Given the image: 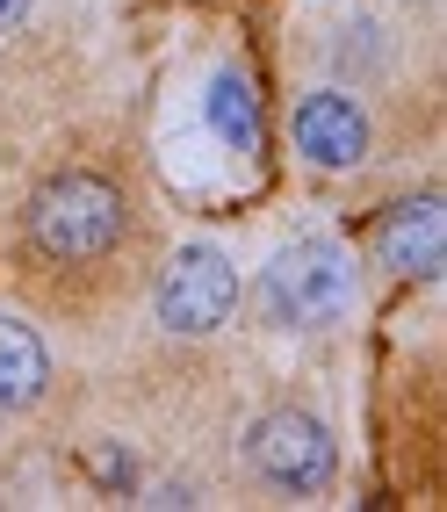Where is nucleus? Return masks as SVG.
<instances>
[{
  "mask_svg": "<svg viewBox=\"0 0 447 512\" xmlns=\"http://www.w3.org/2000/svg\"><path fill=\"white\" fill-rule=\"evenodd\" d=\"M375 253H383V267H397V275L411 282H433L440 260H447V217L433 195H404L397 210L375 224Z\"/></svg>",
  "mask_w": 447,
  "mask_h": 512,
  "instance_id": "nucleus-6",
  "label": "nucleus"
},
{
  "mask_svg": "<svg viewBox=\"0 0 447 512\" xmlns=\"http://www.w3.org/2000/svg\"><path fill=\"white\" fill-rule=\"evenodd\" d=\"M202 116H210V130H217L231 152H260V101H253V87L238 80V73H217V80H210Z\"/></svg>",
  "mask_w": 447,
  "mask_h": 512,
  "instance_id": "nucleus-8",
  "label": "nucleus"
},
{
  "mask_svg": "<svg viewBox=\"0 0 447 512\" xmlns=\"http://www.w3.org/2000/svg\"><path fill=\"white\" fill-rule=\"evenodd\" d=\"M246 462L260 469V484L289 491V498H311L339 476V440L311 412H267L246 433Z\"/></svg>",
  "mask_w": 447,
  "mask_h": 512,
  "instance_id": "nucleus-3",
  "label": "nucleus"
},
{
  "mask_svg": "<svg viewBox=\"0 0 447 512\" xmlns=\"http://www.w3.org/2000/svg\"><path fill=\"white\" fill-rule=\"evenodd\" d=\"M238 311V267L217 246H181L159 275V325L166 332H217Z\"/></svg>",
  "mask_w": 447,
  "mask_h": 512,
  "instance_id": "nucleus-4",
  "label": "nucleus"
},
{
  "mask_svg": "<svg viewBox=\"0 0 447 512\" xmlns=\"http://www.w3.org/2000/svg\"><path fill=\"white\" fill-rule=\"evenodd\" d=\"M44 383H51L44 339L29 332L22 318H0V412H22V404H37Z\"/></svg>",
  "mask_w": 447,
  "mask_h": 512,
  "instance_id": "nucleus-7",
  "label": "nucleus"
},
{
  "mask_svg": "<svg viewBox=\"0 0 447 512\" xmlns=\"http://www.w3.org/2000/svg\"><path fill=\"white\" fill-rule=\"evenodd\" d=\"M347 303H354V275L332 238H289L260 267V311L282 332H325Z\"/></svg>",
  "mask_w": 447,
  "mask_h": 512,
  "instance_id": "nucleus-1",
  "label": "nucleus"
},
{
  "mask_svg": "<svg viewBox=\"0 0 447 512\" xmlns=\"http://www.w3.org/2000/svg\"><path fill=\"white\" fill-rule=\"evenodd\" d=\"M296 152L311 166H332V174H347V166L368 159V116L354 109L347 94H303L296 101Z\"/></svg>",
  "mask_w": 447,
  "mask_h": 512,
  "instance_id": "nucleus-5",
  "label": "nucleus"
},
{
  "mask_svg": "<svg viewBox=\"0 0 447 512\" xmlns=\"http://www.w3.org/2000/svg\"><path fill=\"white\" fill-rule=\"evenodd\" d=\"M22 15H29V0H0V29H15Z\"/></svg>",
  "mask_w": 447,
  "mask_h": 512,
  "instance_id": "nucleus-9",
  "label": "nucleus"
},
{
  "mask_svg": "<svg viewBox=\"0 0 447 512\" xmlns=\"http://www.w3.org/2000/svg\"><path fill=\"white\" fill-rule=\"evenodd\" d=\"M29 238L58 260H94L123 238V195L101 174H58L29 195Z\"/></svg>",
  "mask_w": 447,
  "mask_h": 512,
  "instance_id": "nucleus-2",
  "label": "nucleus"
}]
</instances>
